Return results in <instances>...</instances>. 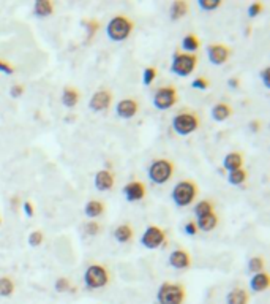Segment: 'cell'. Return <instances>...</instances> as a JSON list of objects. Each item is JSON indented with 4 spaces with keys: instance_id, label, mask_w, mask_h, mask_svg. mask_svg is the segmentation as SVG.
Returning a JSON list of instances; mask_svg holds the SVG:
<instances>
[{
    "instance_id": "obj_40",
    "label": "cell",
    "mask_w": 270,
    "mask_h": 304,
    "mask_svg": "<svg viewBox=\"0 0 270 304\" xmlns=\"http://www.w3.org/2000/svg\"><path fill=\"white\" fill-rule=\"evenodd\" d=\"M0 71H3V73H7V75H13L15 68H13V65H11V64L0 61Z\"/></svg>"
},
{
    "instance_id": "obj_13",
    "label": "cell",
    "mask_w": 270,
    "mask_h": 304,
    "mask_svg": "<svg viewBox=\"0 0 270 304\" xmlns=\"http://www.w3.org/2000/svg\"><path fill=\"white\" fill-rule=\"evenodd\" d=\"M137 110H139V105H137V101L133 100V98H125V100L120 101V103H117V106H116L117 114L122 119L133 117L137 112Z\"/></svg>"
},
{
    "instance_id": "obj_34",
    "label": "cell",
    "mask_w": 270,
    "mask_h": 304,
    "mask_svg": "<svg viewBox=\"0 0 270 304\" xmlns=\"http://www.w3.org/2000/svg\"><path fill=\"white\" fill-rule=\"evenodd\" d=\"M41 242H43V233H41L40 230L32 231V233L29 235V244H30V246L37 247V246H40Z\"/></svg>"
},
{
    "instance_id": "obj_8",
    "label": "cell",
    "mask_w": 270,
    "mask_h": 304,
    "mask_svg": "<svg viewBox=\"0 0 270 304\" xmlns=\"http://www.w3.org/2000/svg\"><path fill=\"white\" fill-rule=\"evenodd\" d=\"M177 101V91L174 86H163L160 87L153 95V105L155 108H158L161 111L169 110L171 106L176 105Z\"/></svg>"
},
{
    "instance_id": "obj_44",
    "label": "cell",
    "mask_w": 270,
    "mask_h": 304,
    "mask_svg": "<svg viewBox=\"0 0 270 304\" xmlns=\"http://www.w3.org/2000/svg\"><path fill=\"white\" fill-rule=\"evenodd\" d=\"M227 86H229L231 89H237L239 87V78H234L232 76V78L227 81Z\"/></svg>"
},
{
    "instance_id": "obj_37",
    "label": "cell",
    "mask_w": 270,
    "mask_h": 304,
    "mask_svg": "<svg viewBox=\"0 0 270 304\" xmlns=\"http://www.w3.org/2000/svg\"><path fill=\"white\" fill-rule=\"evenodd\" d=\"M262 11V3H259V2H255V3H251L250 7H248V15L251 16V17H255V16H257Z\"/></svg>"
},
{
    "instance_id": "obj_21",
    "label": "cell",
    "mask_w": 270,
    "mask_h": 304,
    "mask_svg": "<svg viewBox=\"0 0 270 304\" xmlns=\"http://www.w3.org/2000/svg\"><path fill=\"white\" fill-rule=\"evenodd\" d=\"M77 100H79V94L75 87H65L63 89V94H62V103L65 106H68V108H73L76 106Z\"/></svg>"
},
{
    "instance_id": "obj_10",
    "label": "cell",
    "mask_w": 270,
    "mask_h": 304,
    "mask_svg": "<svg viewBox=\"0 0 270 304\" xmlns=\"http://www.w3.org/2000/svg\"><path fill=\"white\" fill-rule=\"evenodd\" d=\"M112 101V94L109 91H106V89H101V91L95 92L92 97H90V101H89V106L92 111H105L109 108Z\"/></svg>"
},
{
    "instance_id": "obj_14",
    "label": "cell",
    "mask_w": 270,
    "mask_h": 304,
    "mask_svg": "<svg viewBox=\"0 0 270 304\" xmlns=\"http://www.w3.org/2000/svg\"><path fill=\"white\" fill-rule=\"evenodd\" d=\"M169 265L176 270H187V268L191 265V258L187 250L177 249L169 255Z\"/></svg>"
},
{
    "instance_id": "obj_39",
    "label": "cell",
    "mask_w": 270,
    "mask_h": 304,
    "mask_svg": "<svg viewBox=\"0 0 270 304\" xmlns=\"http://www.w3.org/2000/svg\"><path fill=\"white\" fill-rule=\"evenodd\" d=\"M22 94H24V86H22V84H15L13 87H11V91H10V95H11L13 98L21 97Z\"/></svg>"
},
{
    "instance_id": "obj_3",
    "label": "cell",
    "mask_w": 270,
    "mask_h": 304,
    "mask_svg": "<svg viewBox=\"0 0 270 304\" xmlns=\"http://www.w3.org/2000/svg\"><path fill=\"white\" fill-rule=\"evenodd\" d=\"M109 282V272L101 265H90L84 272V284L90 290L103 288Z\"/></svg>"
},
{
    "instance_id": "obj_27",
    "label": "cell",
    "mask_w": 270,
    "mask_h": 304,
    "mask_svg": "<svg viewBox=\"0 0 270 304\" xmlns=\"http://www.w3.org/2000/svg\"><path fill=\"white\" fill-rule=\"evenodd\" d=\"M15 293V282L11 281V277H0V296L8 298Z\"/></svg>"
},
{
    "instance_id": "obj_24",
    "label": "cell",
    "mask_w": 270,
    "mask_h": 304,
    "mask_svg": "<svg viewBox=\"0 0 270 304\" xmlns=\"http://www.w3.org/2000/svg\"><path fill=\"white\" fill-rule=\"evenodd\" d=\"M33 11L37 16H51L52 11H54V5L52 2H49V0H38L37 3H35L33 7Z\"/></svg>"
},
{
    "instance_id": "obj_32",
    "label": "cell",
    "mask_w": 270,
    "mask_h": 304,
    "mask_svg": "<svg viewBox=\"0 0 270 304\" xmlns=\"http://www.w3.org/2000/svg\"><path fill=\"white\" fill-rule=\"evenodd\" d=\"M155 76H157V70H155L153 67H147L146 70H144V73H142V82L146 86L152 84L153 80H155Z\"/></svg>"
},
{
    "instance_id": "obj_31",
    "label": "cell",
    "mask_w": 270,
    "mask_h": 304,
    "mask_svg": "<svg viewBox=\"0 0 270 304\" xmlns=\"http://www.w3.org/2000/svg\"><path fill=\"white\" fill-rule=\"evenodd\" d=\"M262 268H264V260L261 257L250 258V261H248V270L250 271H253V272H262Z\"/></svg>"
},
{
    "instance_id": "obj_17",
    "label": "cell",
    "mask_w": 270,
    "mask_h": 304,
    "mask_svg": "<svg viewBox=\"0 0 270 304\" xmlns=\"http://www.w3.org/2000/svg\"><path fill=\"white\" fill-rule=\"evenodd\" d=\"M269 274L267 272H256L250 281V287L253 291H264L269 288Z\"/></svg>"
},
{
    "instance_id": "obj_28",
    "label": "cell",
    "mask_w": 270,
    "mask_h": 304,
    "mask_svg": "<svg viewBox=\"0 0 270 304\" xmlns=\"http://www.w3.org/2000/svg\"><path fill=\"white\" fill-rule=\"evenodd\" d=\"M247 177H248L247 171L240 168L236 171H231L227 179H229V184H232V186H240V184H243L245 181H247Z\"/></svg>"
},
{
    "instance_id": "obj_46",
    "label": "cell",
    "mask_w": 270,
    "mask_h": 304,
    "mask_svg": "<svg viewBox=\"0 0 270 304\" xmlns=\"http://www.w3.org/2000/svg\"><path fill=\"white\" fill-rule=\"evenodd\" d=\"M0 224H2V220H0Z\"/></svg>"
},
{
    "instance_id": "obj_26",
    "label": "cell",
    "mask_w": 270,
    "mask_h": 304,
    "mask_svg": "<svg viewBox=\"0 0 270 304\" xmlns=\"http://www.w3.org/2000/svg\"><path fill=\"white\" fill-rule=\"evenodd\" d=\"M199 46H201V41L195 33H188L187 37H183V40H182V48L185 51L195 52L199 49Z\"/></svg>"
},
{
    "instance_id": "obj_35",
    "label": "cell",
    "mask_w": 270,
    "mask_h": 304,
    "mask_svg": "<svg viewBox=\"0 0 270 304\" xmlns=\"http://www.w3.org/2000/svg\"><path fill=\"white\" fill-rule=\"evenodd\" d=\"M71 287V284L67 277H60L57 279V282H56V290L59 291V293H65V291H68Z\"/></svg>"
},
{
    "instance_id": "obj_11",
    "label": "cell",
    "mask_w": 270,
    "mask_h": 304,
    "mask_svg": "<svg viewBox=\"0 0 270 304\" xmlns=\"http://www.w3.org/2000/svg\"><path fill=\"white\" fill-rule=\"evenodd\" d=\"M229 48H226L225 45H212L209 46V59L213 65H221L225 64L227 59H229Z\"/></svg>"
},
{
    "instance_id": "obj_1",
    "label": "cell",
    "mask_w": 270,
    "mask_h": 304,
    "mask_svg": "<svg viewBox=\"0 0 270 304\" xmlns=\"http://www.w3.org/2000/svg\"><path fill=\"white\" fill-rule=\"evenodd\" d=\"M135 29V24L131 22L127 16H122L119 15L116 17H112L111 22L107 24V37L112 41H123L130 37V33L133 32Z\"/></svg>"
},
{
    "instance_id": "obj_20",
    "label": "cell",
    "mask_w": 270,
    "mask_h": 304,
    "mask_svg": "<svg viewBox=\"0 0 270 304\" xmlns=\"http://www.w3.org/2000/svg\"><path fill=\"white\" fill-rule=\"evenodd\" d=\"M231 112H232V110H231L229 105H226V103H217L212 108V117L217 122H223V121H226V119L231 116Z\"/></svg>"
},
{
    "instance_id": "obj_41",
    "label": "cell",
    "mask_w": 270,
    "mask_h": 304,
    "mask_svg": "<svg viewBox=\"0 0 270 304\" xmlns=\"http://www.w3.org/2000/svg\"><path fill=\"white\" fill-rule=\"evenodd\" d=\"M185 233L190 235V236H195L197 233V226L195 222H188L187 225H185Z\"/></svg>"
},
{
    "instance_id": "obj_2",
    "label": "cell",
    "mask_w": 270,
    "mask_h": 304,
    "mask_svg": "<svg viewBox=\"0 0 270 304\" xmlns=\"http://www.w3.org/2000/svg\"><path fill=\"white\" fill-rule=\"evenodd\" d=\"M185 298H187V291H185L183 285L171 282L161 284L157 293V300L160 304H183Z\"/></svg>"
},
{
    "instance_id": "obj_36",
    "label": "cell",
    "mask_w": 270,
    "mask_h": 304,
    "mask_svg": "<svg viewBox=\"0 0 270 304\" xmlns=\"http://www.w3.org/2000/svg\"><path fill=\"white\" fill-rule=\"evenodd\" d=\"M191 86H193L195 89H197V91H206V89L210 86V82L204 78V76H201V78H196L193 82H191Z\"/></svg>"
},
{
    "instance_id": "obj_22",
    "label": "cell",
    "mask_w": 270,
    "mask_h": 304,
    "mask_svg": "<svg viewBox=\"0 0 270 304\" xmlns=\"http://www.w3.org/2000/svg\"><path fill=\"white\" fill-rule=\"evenodd\" d=\"M188 11V3L187 2H182V0H176L172 5H171V19L172 21H177L180 17H183L187 15Z\"/></svg>"
},
{
    "instance_id": "obj_9",
    "label": "cell",
    "mask_w": 270,
    "mask_h": 304,
    "mask_svg": "<svg viewBox=\"0 0 270 304\" xmlns=\"http://www.w3.org/2000/svg\"><path fill=\"white\" fill-rule=\"evenodd\" d=\"M165 240H166L165 231L161 230L160 226L150 225L149 228L146 230V233L142 235L141 242H142V246L147 247V249H157L165 242Z\"/></svg>"
},
{
    "instance_id": "obj_45",
    "label": "cell",
    "mask_w": 270,
    "mask_h": 304,
    "mask_svg": "<svg viewBox=\"0 0 270 304\" xmlns=\"http://www.w3.org/2000/svg\"><path fill=\"white\" fill-rule=\"evenodd\" d=\"M250 127H251V130H253V132H257V130H259V127H261V122L259 121H253L250 124Z\"/></svg>"
},
{
    "instance_id": "obj_33",
    "label": "cell",
    "mask_w": 270,
    "mask_h": 304,
    "mask_svg": "<svg viewBox=\"0 0 270 304\" xmlns=\"http://www.w3.org/2000/svg\"><path fill=\"white\" fill-rule=\"evenodd\" d=\"M199 7L206 11H212V10H217L220 5H221V0H199Z\"/></svg>"
},
{
    "instance_id": "obj_43",
    "label": "cell",
    "mask_w": 270,
    "mask_h": 304,
    "mask_svg": "<svg viewBox=\"0 0 270 304\" xmlns=\"http://www.w3.org/2000/svg\"><path fill=\"white\" fill-rule=\"evenodd\" d=\"M24 211H26V214H27L29 217H32V216H33V212H35L32 203H30V201H26V203H24Z\"/></svg>"
},
{
    "instance_id": "obj_29",
    "label": "cell",
    "mask_w": 270,
    "mask_h": 304,
    "mask_svg": "<svg viewBox=\"0 0 270 304\" xmlns=\"http://www.w3.org/2000/svg\"><path fill=\"white\" fill-rule=\"evenodd\" d=\"M210 212H213V205H212V201L202 200V201L197 203L196 208H195L196 217H202V216H206V214H210Z\"/></svg>"
},
{
    "instance_id": "obj_30",
    "label": "cell",
    "mask_w": 270,
    "mask_h": 304,
    "mask_svg": "<svg viewBox=\"0 0 270 304\" xmlns=\"http://www.w3.org/2000/svg\"><path fill=\"white\" fill-rule=\"evenodd\" d=\"M82 26L87 29V38L90 40L93 37L95 33H97V31H98V21H95V19H84L82 21Z\"/></svg>"
},
{
    "instance_id": "obj_4",
    "label": "cell",
    "mask_w": 270,
    "mask_h": 304,
    "mask_svg": "<svg viewBox=\"0 0 270 304\" xmlns=\"http://www.w3.org/2000/svg\"><path fill=\"white\" fill-rule=\"evenodd\" d=\"M197 195V186L193 181H182L172 189V200L177 206H188Z\"/></svg>"
},
{
    "instance_id": "obj_19",
    "label": "cell",
    "mask_w": 270,
    "mask_h": 304,
    "mask_svg": "<svg viewBox=\"0 0 270 304\" xmlns=\"http://www.w3.org/2000/svg\"><path fill=\"white\" fill-rule=\"evenodd\" d=\"M217 224H218L217 214L210 212V214H206V216H202V217H197V225L196 226L202 231H210L217 226Z\"/></svg>"
},
{
    "instance_id": "obj_42",
    "label": "cell",
    "mask_w": 270,
    "mask_h": 304,
    "mask_svg": "<svg viewBox=\"0 0 270 304\" xmlns=\"http://www.w3.org/2000/svg\"><path fill=\"white\" fill-rule=\"evenodd\" d=\"M270 68L267 67V68H264L262 71H261V80H262V82H264V86H266L267 89L270 87V81H269V78H270Z\"/></svg>"
},
{
    "instance_id": "obj_12",
    "label": "cell",
    "mask_w": 270,
    "mask_h": 304,
    "mask_svg": "<svg viewBox=\"0 0 270 304\" xmlns=\"http://www.w3.org/2000/svg\"><path fill=\"white\" fill-rule=\"evenodd\" d=\"M123 193L128 201H139L146 196V187L139 181H131L123 187Z\"/></svg>"
},
{
    "instance_id": "obj_15",
    "label": "cell",
    "mask_w": 270,
    "mask_h": 304,
    "mask_svg": "<svg viewBox=\"0 0 270 304\" xmlns=\"http://www.w3.org/2000/svg\"><path fill=\"white\" fill-rule=\"evenodd\" d=\"M114 186V176L107 170H101L95 175V187L98 190H109Z\"/></svg>"
},
{
    "instance_id": "obj_6",
    "label": "cell",
    "mask_w": 270,
    "mask_h": 304,
    "mask_svg": "<svg viewBox=\"0 0 270 304\" xmlns=\"http://www.w3.org/2000/svg\"><path fill=\"white\" fill-rule=\"evenodd\" d=\"M174 175V163L166 159L155 160L149 168V177L155 184H166Z\"/></svg>"
},
{
    "instance_id": "obj_16",
    "label": "cell",
    "mask_w": 270,
    "mask_h": 304,
    "mask_svg": "<svg viewBox=\"0 0 270 304\" xmlns=\"http://www.w3.org/2000/svg\"><path fill=\"white\" fill-rule=\"evenodd\" d=\"M243 165V157L240 152H231L227 154L223 160V166L227 170V171H236V170H240Z\"/></svg>"
},
{
    "instance_id": "obj_23",
    "label": "cell",
    "mask_w": 270,
    "mask_h": 304,
    "mask_svg": "<svg viewBox=\"0 0 270 304\" xmlns=\"http://www.w3.org/2000/svg\"><path fill=\"white\" fill-rule=\"evenodd\" d=\"M84 212L89 217H98L105 212V205L98 200H90L86 205V208H84Z\"/></svg>"
},
{
    "instance_id": "obj_18",
    "label": "cell",
    "mask_w": 270,
    "mask_h": 304,
    "mask_svg": "<svg viewBox=\"0 0 270 304\" xmlns=\"http://www.w3.org/2000/svg\"><path fill=\"white\" fill-rule=\"evenodd\" d=\"M248 301H250V295L243 288H234L226 296L227 304H248Z\"/></svg>"
},
{
    "instance_id": "obj_7",
    "label": "cell",
    "mask_w": 270,
    "mask_h": 304,
    "mask_svg": "<svg viewBox=\"0 0 270 304\" xmlns=\"http://www.w3.org/2000/svg\"><path fill=\"white\" fill-rule=\"evenodd\" d=\"M197 127H199V119L191 112H179L172 119V128L179 135H190L197 130Z\"/></svg>"
},
{
    "instance_id": "obj_5",
    "label": "cell",
    "mask_w": 270,
    "mask_h": 304,
    "mask_svg": "<svg viewBox=\"0 0 270 304\" xmlns=\"http://www.w3.org/2000/svg\"><path fill=\"white\" fill-rule=\"evenodd\" d=\"M197 65L196 54H185V52H176L171 64V71L179 76H188L195 71Z\"/></svg>"
},
{
    "instance_id": "obj_25",
    "label": "cell",
    "mask_w": 270,
    "mask_h": 304,
    "mask_svg": "<svg viewBox=\"0 0 270 304\" xmlns=\"http://www.w3.org/2000/svg\"><path fill=\"white\" fill-rule=\"evenodd\" d=\"M114 238L119 242H128L131 238H133V228L130 225H120L114 231Z\"/></svg>"
},
{
    "instance_id": "obj_38",
    "label": "cell",
    "mask_w": 270,
    "mask_h": 304,
    "mask_svg": "<svg viewBox=\"0 0 270 304\" xmlns=\"http://www.w3.org/2000/svg\"><path fill=\"white\" fill-rule=\"evenodd\" d=\"M100 231V225L97 222H89L86 225V233L90 235V236H95Z\"/></svg>"
}]
</instances>
